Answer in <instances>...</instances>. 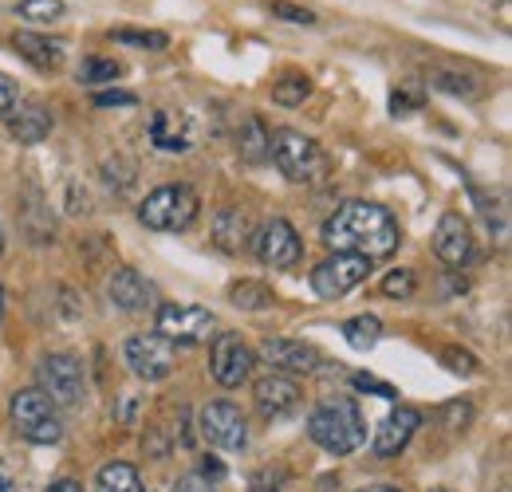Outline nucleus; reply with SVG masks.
Segmentation results:
<instances>
[{"mask_svg":"<svg viewBox=\"0 0 512 492\" xmlns=\"http://www.w3.org/2000/svg\"><path fill=\"white\" fill-rule=\"evenodd\" d=\"M323 241L331 252H351V256H386L398 248V221L386 213L383 205L371 201H347L331 213L323 225Z\"/></svg>","mask_w":512,"mask_h":492,"instance_id":"nucleus-1","label":"nucleus"},{"mask_svg":"<svg viewBox=\"0 0 512 492\" xmlns=\"http://www.w3.org/2000/svg\"><path fill=\"white\" fill-rule=\"evenodd\" d=\"M308 437L320 449H327V453L347 457V453H355L367 441V422H363V414H359V406L351 398H331V402H323V406L312 410Z\"/></svg>","mask_w":512,"mask_h":492,"instance_id":"nucleus-2","label":"nucleus"},{"mask_svg":"<svg viewBox=\"0 0 512 492\" xmlns=\"http://www.w3.org/2000/svg\"><path fill=\"white\" fill-rule=\"evenodd\" d=\"M268 158L276 162V170L296 185H320L331 174V162L323 154L316 138L300 134V130H276L268 142Z\"/></svg>","mask_w":512,"mask_h":492,"instance_id":"nucleus-3","label":"nucleus"},{"mask_svg":"<svg viewBox=\"0 0 512 492\" xmlns=\"http://www.w3.org/2000/svg\"><path fill=\"white\" fill-rule=\"evenodd\" d=\"M197 209H201V201L190 185H162L138 205V221L154 233H182L193 225Z\"/></svg>","mask_w":512,"mask_h":492,"instance_id":"nucleus-4","label":"nucleus"},{"mask_svg":"<svg viewBox=\"0 0 512 492\" xmlns=\"http://www.w3.org/2000/svg\"><path fill=\"white\" fill-rule=\"evenodd\" d=\"M12 426L20 430L24 441H32V445H56L64 437V422H60L56 406L36 386L12 394Z\"/></svg>","mask_w":512,"mask_h":492,"instance_id":"nucleus-5","label":"nucleus"},{"mask_svg":"<svg viewBox=\"0 0 512 492\" xmlns=\"http://www.w3.org/2000/svg\"><path fill=\"white\" fill-rule=\"evenodd\" d=\"M123 359H127V367L134 370L138 378H146V382H162V378H170L174 367H178L174 343L162 339L158 331H154V335H130L127 347H123Z\"/></svg>","mask_w":512,"mask_h":492,"instance_id":"nucleus-6","label":"nucleus"},{"mask_svg":"<svg viewBox=\"0 0 512 492\" xmlns=\"http://www.w3.org/2000/svg\"><path fill=\"white\" fill-rule=\"evenodd\" d=\"M197 430L213 449H245L249 445V422L233 402H209L197 414Z\"/></svg>","mask_w":512,"mask_h":492,"instance_id":"nucleus-7","label":"nucleus"},{"mask_svg":"<svg viewBox=\"0 0 512 492\" xmlns=\"http://www.w3.org/2000/svg\"><path fill=\"white\" fill-rule=\"evenodd\" d=\"M253 252L264 268H296L304 245H300V233L284 217H272L253 233Z\"/></svg>","mask_w":512,"mask_h":492,"instance_id":"nucleus-8","label":"nucleus"},{"mask_svg":"<svg viewBox=\"0 0 512 492\" xmlns=\"http://www.w3.org/2000/svg\"><path fill=\"white\" fill-rule=\"evenodd\" d=\"M36 378H40L36 390H44V398L56 410L60 406H75L83 398V363L75 355H48L40 363V370H36Z\"/></svg>","mask_w":512,"mask_h":492,"instance_id":"nucleus-9","label":"nucleus"},{"mask_svg":"<svg viewBox=\"0 0 512 492\" xmlns=\"http://www.w3.org/2000/svg\"><path fill=\"white\" fill-rule=\"evenodd\" d=\"M371 272V260L367 256H351V252H335L327 256L323 264H316L312 272V288L323 300H335V296H347L351 288H359Z\"/></svg>","mask_w":512,"mask_h":492,"instance_id":"nucleus-10","label":"nucleus"},{"mask_svg":"<svg viewBox=\"0 0 512 492\" xmlns=\"http://www.w3.org/2000/svg\"><path fill=\"white\" fill-rule=\"evenodd\" d=\"M217 319L213 311L197 308V304H162L158 308V335L170 343H205L213 335Z\"/></svg>","mask_w":512,"mask_h":492,"instance_id":"nucleus-11","label":"nucleus"},{"mask_svg":"<svg viewBox=\"0 0 512 492\" xmlns=\"http://www.w3.org/2000/svg\"><path fill=\"white\" fill-rule=\"evenodd\" d=\"M209 367H213V378H217L225 390H237L241 382H249V374H253V367H256V355L241 335L229 331V335H217Z\"/></svg>","mask_w":512,"mask_h":492,"instance_id":"nucleus-12","label":"nucleus"},{"mask_svg":"<svg viewBox=\"0 0 512 492\" xmlns=\"http://www.w3.org/2000/svg\"><path fill=\"white\" fill-rule=\"evenodd\" d=\"M260 359L276 374H312L320 367V351L312 343H300V339H264L260 343Z\"/></svg>","mask_w":512,"mask_h":492,"instance_id":"nucleus-13","label":"nucleus"},{"mask_svg":"<svg viewBox=\"0 0 512 492\" xmlns=\"http://www.w3.org/2000/svg\"><path fill=\"white\" fill-rule=\"evenodd\" d=\"M253 398H256V410L264 418H288V414L300 410V386L288 374H276V370L256 382Z\"/></svg>","mask_w":512,"mask_h":492,"instance_id":"nucleus-14","label":"nucleus"},{"mask_svg":"<svg viewBox=\"0 0 512 492\" xmlns=\"http://www.w3.org/2000/svg\"><path fill=\"white\" fill-rule=\"evenodd\" d=\"M418 426H422V414L414 406H394L375 430V453L379 457H398L410 445V437L418 433Z\"/></svg>","mask_w":512,"mask_h":492,"instance_id":"nucleus-15","label":"nucleus"},{"mask_svg":"<svg viewBox=\"0 0 512 492\" xmlns=\"http://www.w3.org/2000/svg\"><path fill=\"white\" fill-rule=\"evenodd\" d=\"M434 252H438V260H446L449 268H457L473 256V229L461 213H442V221L434 229Z\"/></svg>","mask_w":512,"mask_h":492,"instance_id":"nucleus-16","label":"nucleus"},{"mask_svg":"<svg viewBox=\"0 0 512 492\" xmlns=\"http://www.w3.org/2000/svg\"><path fill=\"white\" fill-rule=\"evenodd\" d=\"M107 296H111V304H115L119 311L154 308V284H150L142 272H134V268H119V272L111 276Z\"/></svg>","mask_w":512,"mask_h":492,"instance_id":"nucleus-17","label":"nucleus"},{"mask_svg":"<svg viewBox=\"0 0 512 492\" xmlns=\"http://www.w3.org/2000/svg\"><path fill=\"white\" fill-rule=\"evenodd\" d=\"M150 142L162 154H186L193 146V126L178 111H154L150 115Z\"/></svg>","mask_w":512,"mask_h":492,"instance_id":"nucleus-18","label":"nucleus"},{"mask_svg":"<svg viewBox=\"0 0 512 492\" xmlns=\"http://www.w3.org/2000/svg\"><path fill=\"white\" fill-rule=\"evenodd\" d=\"M8 134H12L20 146L44 142V138L52 134V115H48V107H40V103H20V107H12V115H8Z\"/></svg>","mask_w":512,"mask_h":492,"instance_id":"nucleus-19","label":"nucleus"},{"mask_svg":"<svg viewBox=\"0 0 512 492\" xmlns=\"http://www.w3.org/2000/svg\"><path fill=\"white\" fill-rule=\"evenodd\" d=\"M12 44L36 71H60L64 67V44L60 40H48L40 32H16Z\"/></svg>","mask_w":512,"mask_h":492,"instance_id":"nucleus-20","label":"nucleus"},{"mask_svg":"<svg viewBox=\"0 0 512 492\" xmlns=\"http://www.w3.org/2000/svg\"><path fill=\"white\" fill-rule=\"evenodd\" d=\"M213 241L221 252H241V248L253 241V221H249V213H241V209H221L217 217H213Z\"/></svg>","mask_w":512,"mask_h":492,"instance_id":"nucleus-21","label":"nucleus"},{"mask_svg":"<svg viewBox=\"0 0 512 492\" xmlns=\"http://www.w3.org/2000/svg\"><path fill=\"white\" fill-rule=\"evenodd\" d=\"M268 142H272V134H268V126L260 123V115H245L241 119V130H237V150H241V158L245 162H264L268 158Z\"/></svg>","mask_w":512,"mask_h":492,"instance_id":"nucleus-22","label":"nucleus"},{"mask_svg":"<svg viewBox=\"0 0 512 492\" xmlns=\"http://www.w3.org/2000/svg\"><path fill=\"white\" fill-rule=\"evenodd\" d=\"M426 83L434 87V91H446V95H457V99H477L485 87L473 79V75H465V71H453V67H430L426 71Z\"/></svg>","mask_w":512,"mask_h":492,"instance_id":"nucleus-23","label":"nucleus"},{"mask_svg":"<svg viewBox=\"0 0 512 492\" xmlns=\"http://www.w3.org/2000/svg\"><path fill=\"white\" fill-rule=\"evenodd\" d=\"M95 492H146V489H142V477H138L134 465H127V461H111V465L99 469Z\"/></svg>","mask_w":512,"mask_h":492,"instance_id":"nucleus-24","label":"nucleus"},{"mask_svg":"<svg viewBox=\"0 0 512 492\" xmlns=\"http://www.w3.org/2000/svg\"><path fill=\"white\" fill-rule=\"evenodd\" d=\"M343 335H347V343L355 351H371L379 343V335H383V323L375 315H355V319L343 323Z\"/></svg>","mask_w":512,"mask_h":492,"instance_id":"nucleus-25","label":"nucleus"},{"mask_svg":"<svg viewBox=\"0 0 512 492\" xmlns=\"http://www.w3.org/2000/svg\"><path fill=\"white\" fill-rule=\"evenodd\" d=\"M123 79V63L107 60V56H91V60L79 63V83L83 87H103V83H115Z\"/></svg>","mask_w":512,"mask_h":492,"instance_id":"nucleus-26","label":"nucleus"},{"mask_svg":"<svg viewBox=\"0 0 512 492\" xmlns=\"http://www.w3.org/2000/svg\"><path fill=\"white\" fill-rule=\"evenodd\" d=\"M308 95H312V79H308V75H300V71L284 75V79L272 87V99H276L280 107H300Z\"/></svg>","mask_w":512,"mask_h":492,"instance_id":"nucleus-27","label":"nucleus"},{"mask_svg":"<svg viewBox=\"0 0 512 492\" xmlns=\"http://www.w3.org/2000/svg\"><path fill=\"white\" fill-rule=\"evenodd\" d=\"M229 300L245 311L272 308V292H268L264 284H256V280H241V284H233V288H229Z\"/></svg>","mask_w":512,"mask_h":492,"instance_id":"nucleus-28","label":"nucleus"},{"mask_svg":"<svg viewBox=\"0 0 512 492\" xmlns=\"http://www.w3.org/2000/svg\"><path fill=\"white\" fill-rule=\"evenodd\" d=\"M20 20H32V24H52L64 16V0H20L16 8Z\"/></svg>","mask_w":512,"mask_h":492,"instance_id":"nucleus-29","label":"nucleus"},{"mask_svg":"<svg viewBox=\"0 0 512 492\" xmlns=\"http://www.w3.org/2000/svg\"><path fill=\"white\" fill-rule=\"evenodd\" d=\"M111 40L115 44H130V48H150V52H162L170 44L166 32H138V28H115Z\"/></svg>","mask_w":512,"mask_h":492,"instance_id":"nucleus-30","label":"nucleus"},{"mask_svg":"<svg viewBox=\"0 0 512 492\" xmlns=\"http://www.w3.org/2000/svg\"><path fill=\"white\" fill-rule=\"evenodd\" d=\"M383 292H386V296H394V300L414 296V272H410V268H394V272H386Z\"/></svg>","mask_w":512,"mask_h":492,"instance_id":"nucleus-31","label":"nucleus"},{"mask_svg":"<svg viewBox=\"0 0 512 492\" xmlns=\"http://www.w3.org/2000/svg\"><path fill=\"white\" fill-rule=\"evenodd\" d=\"M272 16H280V20H288V24H316V12L312 8H300V4H288V0H276L272 4Z\"/></svg>","mask_w":512,"mask_h":492,"instance_id":"nucleus-32","label":"nucleus"},{"mask_svg":"<svg viewBox=\"0 0 512 492\" xmlns=\"http://www.w3.org/2000/svg\"><path fill=\"white\" fill-rule=\"evenodd\" d=\"M351 382H355V390H367V394H379V398H386V402H394V398H398V390H394L390 382H383V378H375V374H355Z\"/></svg>","mask_w":512,"mask_h":492,"instance_id":"nucleus-33","label":"nucleus"},{"mask_svg":"<svg viewBox=\"0 0 512 492\" xmlns=\"http://www.w3.org/2000/svg\"><path fill=\"white\" fill-rule=\"evenodd\" d=\"M442 363H446L453 374H477V359H473L469 351H461V347H446V351H442Z\"/></svg>","mask_w":512,"mask_h":492,"instance_id":"nucleus-34","label":"nucleus"},{"mask_svg":"<svg viewBox=\"0 0 512 492\" xmlns=\"http://www.w3.org/2000/svg\"><path fill=\"white\" fill-rule=\"evenodd\" d=\"M418 107H422V91H414V87H402V91L390 95V111L394 115H406V111H418Z\"/></svg>","mask_w":512,"mask_h":492,"instance_id":"nucleus-35","label":"nucleus"},{"mask_svg":"<svg viewBox=\"0 0 512 492\" xmlns=\"http://www.w3.org/2000/svg\"><path fill=\"white\" fill-rule=\"evenodd\" d=\"M138 99L130 91H99L95 95V107H134Z\"/></svg>","mask_w":512,"mask_h":492,"instance_id":"nucleus-36","label":"nucleus"},{"mask_svg":"<svg viewBox=\"0 0 512 492\" xmlns=\"http://www.w3.org/2000/svg\"><path fill=\"white\" fill-rule=\"evenodd\" d=\"M174 492H213V481H205L201 473H186V477L174 485Z\"/></svg>","mask_w":512,"mask_h":492,"instance_id":"nucleus-37","label":"nucleus"},{"mask_svg":"<svg viewBox=\"0 0 512 492\" xmlns=\"http://www.w3.org/2000/svg\"><path fill=\"white\" fill-rule=\"evenodd\" d=\"M16 107V87L8 83V75H0V119H8Z\"/></svg>","mask_w":512,"mask_h":492,"instance_id":"nucleus-38","label":"nucleus"},{"mask_svg":"<svg viewBox=\"0 0 512 492\" xmlns=\"http://www.w3.org/2000/svg\"><path fill=\"white\" fill-rule=\"evenodd\" d=\"M201 477H205V481H221V477H225V465H221L217 457H205V461H201Z\"/></svg>","mask_w":512,"mask_h":492,"instance_id":"nucleus-39","label":"nucleus"},{"mask_svg":"<svg viewBox=\"0 0 512 492\" xmlns=\"http://www.w3.org/2000/svg\"><path fill=\"white\" fill-rule=\"evenodd\" d=\"M48 492H83V485H75V481H56Z\"/></svg>","mask_w":512,"mask_h":492,"instance_id":"nucleus-40","label":"nucleus"},{"mask_svg":"<svg viewBox=\"0 0 512 492\" xmlns=\"http://www.w3.org/2000/svg\"><path fill=\"white\" fill-rule=\"evenodd\" d=\"M359 492H402V489H394V485H367V489H359Z\"/></svg>","mask_w":512,"mask_h":492,"instance_id":"nucleus-41","label":"nucleus"},{"mask_svg":"<svg viewBox=\"0 0 512 492\" xmlns=\"http://www.w3.org/2000/svg\"><path fill=\"white\" fill-rule=\"evenodd\" d=\"M0 319H4V288H0Z\"/></svg>","mask_w":512,"mask_h":492,"instance_id":"nucleus-42","label":"nucleus"},{"mask_svg":"<svg viewBox=\"0 0 512 492\" xmlns=\"http://www.w3.org/2000/svg\"><path fill=\"white\" fill-rule=\"evenodd\" d=\"M0 252H4V229H0Z\"/></svg>","mask_w":512,"mask_h":492,"instance_id":"nucleus-43","label":"nucleus"},{"mask_svg":"<svg viewBox=\"0 0 512 492\" xmlns=\"http://www.w3.org/2000/svg\"><path fill=\"white\" fill-rule=\"evenodd\" d=\"M434 492H449V489H434Z\"/></svg>","mask_w":512,"mask_h":492,"instance_id":"nucleus-44","label":"nucleus"}]
</instances>
